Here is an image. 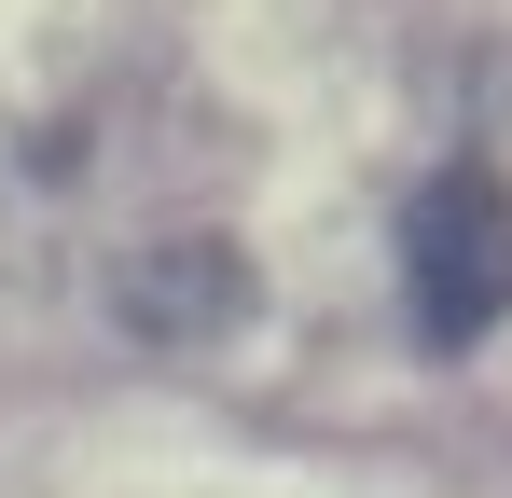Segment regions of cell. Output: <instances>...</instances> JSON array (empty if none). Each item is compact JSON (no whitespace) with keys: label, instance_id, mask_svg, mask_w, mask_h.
<instances>
[{"label":"cell","instance_id":"obj_2","mask_svg":"<svg viewBox=\"0 0 512 498\" xmlns=\"http://www.w3.org/2000/svg\"><path fill=\"white\" fill-rule=\"evenodd\" d=\"M125 319L139 332H236L250 319V263H236V249H208V236H180V249H153V263H139V277H125Z\"/></svg>","mask_w":512,"mask_h":498},{"label":"cell","instance_id":"obj_1","mask_svg":"<svg viewBox=\"0 0 512 498\" xmlns=\"http://www.w3.org/2000/svg\"><path fill=\"white\" fill-rule=\"evenodd\" d=\"M402 319H416L429 360H471L512 319V180L485 153L429 166L402 194Z\"/></svg>","mask_w":512,"mask_h":498}]
</instances>
